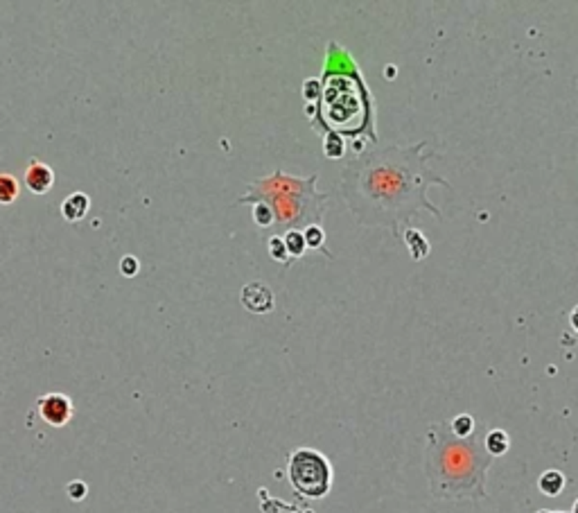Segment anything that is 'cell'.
<instances>
[{
    "instance_id": "6da1fadb",
    "label": "cell",
    "mask_w": 578,
    "mask_h": 513,
    "mask_svg": "<svg viewBox=\"0 0 578 513\" xmlns=\"http://www.w3.org/2000/svg\"><path fill=\"white\" fill-rule=\"evenodd\" d=\"M425 147V140L409 147L375 145L343 165L339 195L355 220L364 226L391 229L396 237H402L422 211L440 220L438 208L427 197L429 186H452L429 170V158L436 154H427Z\"/></svg>"
},
{
    "instance_id": "7a4b0ae2",
    "label": "cell",
    "mask_w": 578,
    "mask_h": 513,
    "mask_svg": "<svg viewBox=\"0 0 578 513\" xmlns=\"http://www.w3.org/2000/svg\"><path fill=\"white\" fill-rule=\"evenodd\" d=\"M484 425L466 439L447 423H431L425 436V475L431 498L447 502L486 500V479L493 457L484 448Z\"/></svg>"
},
{
    "instance_id": "3957f363",
    "label": "cell",
    "mask_w": 578,
    "mask_h": 513,
    "mask_svg": "<svg viewBox=\"0 0 578 513\" xmlns=\"http://www.w3.org/2000/svg\"><path fill=\"white\" fill-rule=\"evenodd\" d=\"M316 181L319 174L301 179L276 170L274 174L249 184L246 195L239 197L237 204H267L281 231H305L307 226H321L330 199V193H316Z\"/></svg>"
},
{
    "instance_id": "277c9868",
    "label": "cell",
    "mask_w": 578,
    "mask_h": 513,
    "mask_svg": "<svg viewBox=\"0 0 578 513\" xmlns=\"http://www.w3.org/2000/svg\"><path fill=\"white\" fill-rule=\"evenodd\" d=\"M319 118L336 136H357L371 122V95L362 75H323Z\"/></svg>"
},
{
    "instance_id": "5b68a950",
    "label": "cell",
    "mask_w": 578,
    "mask_h": 513,
    "mask_svg": "<svg viewBox=\"0 0 578 513\" xmlns=\"http://www.w3.org/2000/svg\"><path fill=\"white\" fill-rule=\"evenodd\" d=\"M287 475L292 489L303 498L321 500L332 486V466L325 454L312 448H298L289 454Z\"/></svg>"
},
{
    "instance_id": "8992f818",
    "label": "cell",
    "mask_w": 578,
    "mask_h": 513,
    "mask_svg": "<svg viewBox=\"0 0 578 513\" xmlns=\"http://www.w3.org/2000/svg\"><path fill=\"white\" fill-rule=\"evenodd\" d=\"M36 412L41 416V421L52 425V427H64L73 421L75 416V405L66 394L52 392L45 394L36 401Z\"/></svg>"
},
{
    "instance_id": "52a82bcc",
    "label": "cell",
    "mask_w": 578,
    "mask_h": 513,
    "mask_svg": "<svg viewBox=\"0 0 578 513\" xmlns=\"http://www.w3.org/2000/svg\"><path fill=\"white\" fill-rule=\"evenodd\" d=\"M239 299H242V306L246 310H251L255 312V315H265V312H269L274 308V294L272 290L267 288V285L262 283H249L242 288V292H239Z\"/></svg>"
},
{
    "instance_id": "ba28073f",
    "label": "cell",
    "mask_w": 578,
    "mask_h": 513,
    "mask_svg": "<svg viewBox=\"0 0 578 513\" xmlns=\"http://www.w3.org/2000/svg\"><path fill=\"white\" fill-rule=\"evenodd\" d=\"M25 186L34 195H47L54 186V170L41 161H32L25 168Z\"/></svg>"
},
{
    "instance_id": "9c48e42d",
    "label": "cell",
    "mask_w": 578,
    "mask_h": 513,
    "mask_svg": "<svg viewBox=\"0 0 578 513\" xmlns=\"http://www.w3.org/2000/svg\"><path fill=\"white\" fill-rule=\"evenodd\" d=\"M323 75H360L357 64L343 50L339 43H330L325 52V73Z\"/></svg>"
},
{
    "instance_id": "30bf717a",
    "label": "cell",
    "mask_w": 578,
    "mask_h": 513,
    "mask_svg": "<svg viewBox=\"0 0 578 513\" xmlns=\"http://www.w3.org/2000/svg\"><path fill=\"white\" fill-rule=\"evenodd\" d=\"M89 211H91V199L84 193H73L61 202V215H64V220H68V222L84 220V217L89 215Z\"/></svg>"
},
{
    "instance_id": "8fae6325",
    "label": "cell",
    "mask_w": 578,
    "mask_h": 513,
    "mask_svg": "<svg viewBox=\"0 0 578 513\" xmlns=\"http://www.w3.org/2000/svg\"><path fill=\"white\" fill-rule=\"evenodd\" d=\"M567 486V477L556 468L544 470L540 477H538V491L547 498H558Z\"/></svg>"
},
{
    "instance_id": "7c38bea8",
    "label": "cell",
    "mask_w": 578,
    "mask_h": 513,
    "mask_svg": "<svg viewBox=\"0 0 578 513\" xmlns=\"http://www.w3.org/2000/svg\"><path fill=\"white\" fill-rule=\"evenodd\" d=\"M484 448L486 452L490 454V457H502V454L508 452L510 448V436L506 430H502V427H493V430H486L484 434Z\"/></svg>"
},
{
    "instance_id": "4fadbf2b",
    "label": "cell",
    "mask_w": 578,
    "mask_h": 513,
    "mask_svg": "<svg viewBox=\"0 0 578 513\" xmlns=\"http://www.w3.org/2000/svg\"><path fill=\"white\" fill-rule=\"evenodd\" d=\"M402 237H404V242H407L413 258L416 260L425 258L427 251H429V242L425 240V235H422L420 231H416V229H407L402 233Z\"/></svg>"
},
{
    "instance_id": "5bb4252c",
    "label": "cell",
    "mask_w": 578,
    "mask_h": 513,
    "mask_svg": "<svg viewBox=\"0 0 578 513\" xmlns=\"http://www.w3.org/2000/svg\"><path fill=\"white\" fill-rule=\"evenodd\" d=\"M18 195H21V184H18V179L12 174L0 172V204L3 206L14 204Z\"/></svg>"
},
{
    "instance_id": "9a60e30c",
    "label": "cell",
    "mask_w": 578,
    "mask_h": 513,
    "mask_svg": "<svg viewBox=\"0 0 578 513\" xmlns=\"http://www.w3.org/2000/svg\"><path fill=\"white\" fill-rule=\"evenodd\" d=\"M450 430H452V434L454 436H459V439H466V436H472L477 432V421H475V416L472 414H459V416H454V419H452L450 423Z\"/></svg>"
},
{
    "instance_id": "2e32d148",
    "label": "cell",
    "mask_w": 578,
    "mask_h": 513,
    "mask_svg": "<svg viewBox=\"0 0 578 513\" xmlns=\"http://www.w3.org/2000/svg\"><path fill=\"white\" fill-rule=\"evenodd\" d=\"M283 242L287 246V253H289V258L296 260V258H301V255L305 253V237H303V231H287L283 235Z\"/></svg>"
},
{
    "instance_id": "e0dca14e",
    "label": "cell",
    "mask_w": 578,
    "mask_h": 513,
    "mask_svg": "<svg viewBox=\"0 0 578 513\" xmlns=\"http://www.w3.org/2000/svg\"><path fill=\"white\" fill-rule=\"evenodd\" d=\"M303 237H305V246L307 249H319L323 251L327 258H332V253L330 251H325V233L321 226H307V229L303 231Z\"/></svg>"
},
{
    "instance_id": "ac0fdd59",
    "label": "cell",
    "mask_w": 578,
    "mask_h": 513,
    "mask_svg": "<svg viewBox=\"0 0 578 513\" xmlns=\"http://www.w3.org/2000/svg\"><path fill=\"white\" fill-rule=\"evenodd\" d=\"M269 255L276 260V262H283L285 267H289L294 260L289 258V253H287V246L283 242V235H272L269 237Z\"/></svg>"
},
{
    "instance_id": "d6986e66",
    "label": "cell",
    "mask_w": 578,
    "mask_h": 513,
    "mask_svg": "<svg viewBox=\"0 0 578 513\" xmlns=\"http://www.w3.org/2000/svg\"><path fill=\"white\" fill-rule=\"evenodd\" d=\"M323 154H325V158H341L346 154V140H343V136L327 134L323 138Z\"/></svg>"
},
{
    "instance_id": "ffe728a7",
    "label": "cell",
    "mask_w": 578,
    "mask_h": 513,
    "mask_svg": "<svg viewBox=\"0 0 578 513\" xmlns=\"http://www.w3.org/2000/svg\"><path fill=\"white\" fill-rule=\"evenodd\" d=\"M301 95H303V100H305V102L314 104L316 100L321 98V80H316V77H310V80H305Z\"/></svg>"
},
{
    "instance_id": "44dd1931",
    "label": "cell",
    "mask_w": 578,
    "mask_h": 513,
    "mask_svg": "<svg viewBox=\"0 0 578 513\" xmlns=\"http://www.w3.org/2000/svg\"><path fill=\"white\" fill-rule=\"evenodd\" d=\"M253 220H255L258 226L267 229V226L274 224V213L269 211L267 204H253Z\"/></svg>"
},
{
    "instance_id": "7402d4cb",
    "label": "cell",
    "mask_w": 578,
    "mask_h": 513,
    "mask_svg": "<svg viewBox=\"0 0 578 513\" xmlns=\"http://www.w3.org/2000/svg\"><path fill=\"white\" fill-rule=\"evenodd\" d=\"M140 272V265H138V258L136 255H124V258L120 260V274L122 276H136V274Z\"/></svg>"
},
{
    "instance_id": "603a6c76",
    "label": "cell",
    "mask_w": 578,
    "mask_h": 513,
    "mask_svg": "<svg viewBox=\"0 0 578 513\" xmlns=\"http://www.w3.org/2000/svg\"><path fill=\"white\" fill-rule=\"evenodd\" d=\"M68 493H71L73 500H82L86 496V486H84L82 482H73L71 486H68Z\"/></svg>"
},
{
    "instance_id": "cb8c5ba5",
    "label": "cell",
    "mask_w": 578,
    "mask_h": 513,
    "mask_svg": "<svg viewBox=\"0 0 578 513\" xmlns=\"http://www.w3.org/2000/svg\"><path fill=\"white\" fill-rule=\"evenodd\" d=\"M570 324H572V330L576 332V337H578V306L572 310V315H570Z\"/></svg>"
},
{
    "instance_id": "d4e9b609",
    "label": "cell",
    "mask_w": 578,
    "mask_h": 513,
    "mask_svg": "<svg viewBox=\"0 0 578 513\" xmlns=\"http://www.w3.org/2000/svg\"><path fill=\"white\" fill-rule=\"evenodd\" d=\"M572 513H578V498L574 500V505H572Z\"/></svg>"
},
{
    "instance_id": "484cf974",
    "label": "cell",
    "mask_w": 578,
    "mask_h": 513,
    "mask_svg": "<svg viewBox=\"0 0 578 513\" xmlns=\"http://www.w3.org/2000/svg\"><path fill=\"white\" fill-rule=\"evenodd\" d=\"M540 513H563V511H547V509H542Z\"/></svg>"
}]
</instances>
